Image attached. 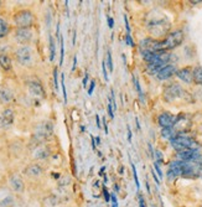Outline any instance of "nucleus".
I'll return each instance as SVG.
<instances>
[{"instance_id": "1a4fd4ad", "label": "nucleus", "mask_w": 202, "mask_h": 207, "mask_svg": "<svg viewBox=\"0 0 202 207\" xmlns=\"http://www.w3.org/2000/svg\"><path fill=\"white\" fill-rule=\"evenodd\" d=\"M175 118L176 117H173L172 114L164 112L157 117V123L161 128H172L175 124Z\"/></svg>"}, {"instance_id": "f8f14e48", "label": "nucleus", "mask_w": 202, "mask_h": 207, "mask_svg": "<svg viewBox=\"0 0 202 207\" xmlns=\"http://www.w3.org/2000/svg\"><path fill=\"white\" fill-rule=\"evenodd\" d=\"M27 88H29L30 94L33 95V97H36V98H42L45 95L43 88H42L41 83L37 82V81H30L27 83Z\"/></svg>"}, {"instance_id": "c85d7f7f", "label": "nucleus", "mask_w": 202, "mask_h": 207, "mask_svg": "<svg viewBox=\"0 0 202 207\" xmlns=\"http://www.w3.org/2000/svg\"><path fill=\"white\" fill-rule=\"evenodd\" d=\"M57 68H55V71H53V83H55V88H56V90L58 89V81H57Z\"/></svg>"}, {"instance_id": "c9c22d12", "label": "nucleus", "mask_w": 202, "mask_h": 207, "mask_svg": "<svg viewBox=\"0 0 202 207\" xmlns=\"http://www.w3.org/2000/svg\"><path fill=\"white\" fill-rule=\"evenodd\" d=\"M139 205H140V207H146L145 200H144V197H143L141 195H139Z\"/></svg>"}, {"instance_id": "ea45409f", "label": "nucleus", "mask_w": 202, "mask_h": 207, "mask_svg": "<svg viewBox=\"0 0 202 207\" xmlns=\"http://www.w3.org/2000/svg\"><path fill=\"white\" fill-rule=\"evenodd\" d=\"M151 174H152V177H154V180H155V182H156V183L159 185V183H160V180L157 178V176H156V174H155V171H154V170H151Z\"/></svg>"}, {"instance_id": "09e8293b", "label": "nucleus", "mask_w": 202, "mask_h": 207, "mask_svg": "<svg viewBox=\"0 0 202 207\" xmlns=\"http://www.w3.org/2000/svg\"><path fill=\"white\" fill-rule=\"evenodd\" d=\"M200 207H202V205H201V206H200Z\"/></svg>"}, {"instance_id": "bb28decb", "label": "nucleus", "mask_w": 202, "mask_h": 207, "mask_svg": "<svg viewBox=\"0 0 202 207\" xmlns=\"http://www.w3.org/2000/svg\"><path fill=\"white\" fill-rule=\"evenodd\" d=\"M59 42H61V57H59V64L63 63V55H64V45H63V37L59 36Z\"/></svg>"}, {"instance_id": "6ab92c4d", "label": "nucleus", "mask_w": 202, "mask_h": 207, "mask_svg": "<svg viewBox=\"0 0 202 207\" xmlns=\"http://www.w3.org/2000/svg\"><path fill=\"white\" fill-rule=\"evenodd\" d=\"M192 77L196 84L202 86V66H196L195 68H192Z\"/></svg>"}, {"instance_id": "a211bd4d", "label": "nucleus", "mask_w": 202, "mask_h": 207, "mask_svg": "<svg viewBox=\"0 0 202 207\" xmlns=\"http://www.w3.org/2000/svg\"><path fill=\"white\" fill-rule=\"evenodd\" d=\"M12 99V93L9 88L6 87H1L0 88V100L2 103H9Z\"/></svg>"}, {"instance_id": "f3484780", "label": "nucleus", "mask_w": 202, "mask_h": 207, "mask_svg": "<svg viewBox=\"0 0 202 207\" xmlns=\"http://www.w3.org/2000/svg\"><path fill=\"white\" fill-rule=\"evenodd\" d=\"M25 174L27 176H31V177H36V176H40L42 174V169L40 165L37 164H31L29 165L26 169H25Z\"/></svg>"}, {"instance_id": "58836bf2", "label": "nucleus", "mask_w": 202, "mask_h": 207, "mask_svg": "<svg viewBox=\"0 0 202 207\" xmlns=\"http://www.w3.org/2000/svg\"><path fill=\"white\" fill-rule=\"evenodd\" d=\"M126 43H128V45H130V46H133V45H134V42H133L131 37H130V33H128V32H126Z\"/></svg>"}, {"instance_id": "4be33fe9", "label": "nucleus", "mask_w": 202, "mask_h": 207, "mask_svg": "<svg viewBox=\"0 0 202 207\" xmlns=\"http://www.w3.org/2000/svg\"><path fill=\"white\" fill-rule=\"evenodd\" d=\"M7 32H9V25H7V22L4 19L0 17V38L4 37V36H6Z\"/></svg>"}, {"instance_id": "aec40b11", "label": "nucleus", "mask_w": 202, "mask_h": 207, "mask_svg": "<svg viewBox=\"0 0 202 207\" xmlns=\"http://www.w3.org/2000/svg\"><path fill=\"white\" fill-rule=\"evenodd\" d=\"M0 66L2 67V69L5 71H10L11 69V59L7 55H0Z\"/></svg>"}, {"instance_id": "473e14b6", "label": "nucleus", "mask_w": 202, "mask_h": 207, "mask_svg": "<svg viewBox=\"0 0 202 207\" xmlns=\"http://www.w3.org/2000/svg\"><path fill=\"white\" fill-rule=\"evenodd\" d=\"M108 114H109V117H110L112 119L114 118V110H113V105H112V103L108 104Z\"/></svg>"}, {"instance_id": "0eeeda50", "label": "nucleus", "mask_w": 202, "mask_h": 207, "mask_svg": "<svg viewBox=\"0 0 202 207\" xmlns=\"http://www.w3.org/2000/svg\"><path fill=\"white\" fill-rule=\"evenodd\" d=\"M15 56H16V59L20 64H24V66H27L31 63L32 61V52H31V48L29 46H21L16 50L15 52Z\"/></svg>"}, {"instance_id": "72a5a7b5", "label": "nucleus", "mask_w": 202, "mask_h": 207, "mask_svg": "<svg viewBox=\"0 0 202 207\" xmlns=\"http://www.w3.org/2000/svg\"><path fill=\"white\" fill-rule=\"evenodd\" d=\"M110 200H112V207H118L116 196H115V195H112V196H110Z\"/></svg>"}, {"instance_id": "a19ab883", "label": "nucleus", "mask_w": 202, "mask_h": 207, "mask_svg": "<svg viewBox=\"0 0 202 207\" xmlns=\"http://www.w3.org/2000/svg\"><path fill=\"white\" fill-rule=\"evenodd\" d=\"M103 128H104V130H105V134L108 133V125H107V120H105V117L103 118Z\"/></svg>"}, {"instance_id": "393cba45", "label": "nucleus", "mask_w": 202, "mask_h": 207, "mask_svg": "<svg viewBox=\"0 0 202 207\" xmlns=\"http://www.w3.org/2000/svg\"><path fill=\"white\" fill-rule=\"evenodd\" d=\"M61 86H62V93H63L64 103H67V92H66V86H64V74L61 76Z\"/></svg>"}, {"instance_id": "a18cd8bd", "label": "nucleus", "mask_w": 202, "mask_h": 207, "mask_svg": "<svg viewBox=\"0 0 202 207\" xmlns=\"http://www.w3.org/2000/svg\"><path fill=\"white\" fill-rule=\"evenodd\" d=\"M76 63H77V57L74 56V59H73V67H72V71L74 69V67H76Z\"/></svg>"}, {"instance_id": "39448f33", "label": "nucleus", "mask_w": 202, "mask_h": 207, "mask_svg": "<svg viewBox=\"0 0 202 207\" xmlns=\"http://www.w3.org/2000/svg\"><path fill=\"white\" fill-rule=\"evenodd\" d=\"M12 19H14V24L19 29L30 27L35 21V17H33V15L30 10H21L19 12H16Z\"/></svg>"}, {"instance_id": "de8ad7c7", "label": "nucleus", "mask_w": 202, "mask_h": 207, "mask_svg": "<svg viewBox=\"0 0 202 207\" xmlns=\"http://www.w3.org/2000/svg\"><path fill=\"white\" fill-rule=\"evenodd\" d=\"M0 5H1V1H0Z\"/></svg>"}, {"instance_id": "c756f323", "label": "nucleus", "mask_w": 202, "mask_h": 207, "mask_svg": "<svg viewBox=\"0 0 202 207\" xmlns=\"http://www.w3.org/2000/svg\"><path fill=\"white\" fill-rule=\"evenodd\" d=\"M154 167H155V170H156V172H157L159 177H160V178H162V171H161V169H160V166H159V164H157L156 161L154 162Z\"/></svg>"}, {"instance_id": "cd10ccee", "label": "nucleus", "mask_w": 202, "mask_h": 207, "mask_svg": "<svg viewBox=\"0 0 202 207\" xmlns=\"http://www.w3.org/2000/svg\"><path fill=\"white\" fill-rule=\"evenodd\" d=\"M107 63H108L109 71L112 72V71H113V59H112V53H110V51L107 52Z\"/></svg>"}, {"instance_id": "b1692460", "label": "nucleus", "mask_w": 202, "mask_h": 207, "mask_svg": "<svg viewBox=\"0 0 202 207\" xmlns=\"http://www.w3.org/2000/svg\"><path fill=\"white\" fill-rule=\"evenodd\" d=\"M134 86H135V88H136V90H138V94H139V97H140V99L144 102V97H143V92H141V87H140V84H139V81H138V78H135L134 77Z\"/></svg>"}, {"instance_id": "2f4dec72", "label": "nucleus", "mask_w": 202, "mask_h": 207, "mask_svg": "<svg viewBox=\"0 0 202 207\" xmlns=\"http://www.w3.org/2000/svg\"><path fill=\"white\" fill-rule=\"evenodd\" d=\"M103 196H104V198H105L107 202H110V195H109V192H108V190L105 187L103 188Z\"/></svg>"}, {"instance_id": "f704fd0d", "label": "nucleus", "mask_w": 202, "mask_h": 207, "mask_svg": "<svg viewBox=\"0 0 202 207\" xmlns=\"http://www.w3.org/2000/svg\"><path fill=\"white\" fill-rule=\"evenodd\" d=\"M94 86H95V81H90V86H89V88H88V94H89V95L93 93Z\"/></svg>"}, {"instance_id": "2eb2a0df", "label": "nucleus", "mask_w": 202, "mask_h": 207, "mask_svg": "<svg viewBox=\"0 0 202 207\" xmlns=\"http://www.w3.org/2000/svg\"><path fill=\"white\" fill-rule=\"evenodd\" d=\"M50 155V148L45 144H40L36 146V149L33 150V157L36 159H46Z\"/></svg>"}, {"instance_id": "49530a36", "label": "nucleus", "mask_w": 202, "mask_h": 207, "mask_svg": "<svg viewBox=\"0 0 202 207\" xmlns=\"http://www.w3.org/2000/svg\"><path fill=\"white\" fill-rule=\"evenodd\" d=\"M95 120H97V125L100 126V121H99V115H95Z\"/></svg>"}, {"instance_id": "6e6552de", "label": "nucleus", "mask_w": 202, "mask_h": 207, "mask_svg": "<svg viewBox=\"0 0 202 207\" xmlns=\"http://www.w3.org/2000/svg\"><path fill=\"white\" fill-rule=\"evenodd\" d=\"M182 174V160H173L169 164V169L166 176L169 181H175Z\"/></svg>"}, {"instance_id": "f257e3e1", "label": "nucleus", "mask_w": 202, "mask_h": 207, "mask_svg": "<svg viewBox=\"0 0 202 207\" xmlns=\"http://www.w3.org/2000/svg\"><path fill=\"white\" fill-rule=\"evenodd\" d=\"M147 30L154 37H162L170 30V21L166 17H159L147 22Z\"/></svg>"}, {"instance_id": "ddd939ff", "label": "nucleus", "mask_w": 202, "mask_h": 207, "mask_svg": "<svg viewBox=\"0 0 202 207\" xmlns=\"http://www.w3.org/2000/svg\"><path fill=\"white\" fill-rule=\"evenodd\" d=\"M176 72H177V69H176V67L173 66V64H166L157 74H156V77H157V79H160V81H165V79H169L170 77H172L173 74H176Z\"/></svg>"}, {"instance_id": "dca6fc26", "label": "nucleus", "mask_w": 202, "mask_h": 207, "mask_svg": "<svg viewBox=\"0 0 202 207\" xmlns=\"http://www.w3.org/2000/svg\"><path fill=\"white\" fill-rule=\"evenodd\" d=\"M9 182H10V186H11L15 191H17V192H22V191H24V187H25V186H24V181L21 180L20 176H17V175H11Z\"/></svg>"}, {"instance_id": "37998d69", "label": "nucleus", "mask_w": 202, "mask_h": 207, "mask_svg": "<svg viewBox=\"0 0 202 207\" xmlns=\"http://www.w3.org/2000/svg\"><path fill=\"white\" fill-rule=\"evenodd\" d=\"M87 81H88V73H86V77H84V79H83V87L87 86V83H88Z\"/></svg>"}, {"instance_id": "9b49d317", "label": "nucleus", "mask_w": 202, "mask_h": 207, "mask_svg": "<svg viewBox=\"0 0 202 207\" xmlns=\"http://www.w3.org/2000/svg\"><path fill=\"white\" fill-rule=\"evenodd\" d=\"M14 112L11 109L0 112V128H9L14 123Z\"/></svg>"}, {"instance_id": "7ed1b4c3", "label": "nucleus", "mask_w": 202, "mask_h": 207, "mask_svg": "<svg viewBox=\"0 0 202 207\" xmlns=\"http://www.w3.org/2000/svg\"><path fill=\"white\" fill-rule=\"evenodd\" d=\"M185 38V35L182 32V30H176L171 33H169L162 41H160V47H161V51H169V50H172L177 46H180L182 43Z\"/></svg>"}, {"instance_id": "a878e982", "label": "nucleus", "mask_w": 202, "mask_h": 207, "mask_svg": "<svg viewBox=\"0 0 202 207\" xmlns=\"http://www.w3.org/2000/svg\"><path fill=\"white\" fill-rule=\"evenodd\" d=\"M130 165H131V169H133V176H134V180H135V185H136V187H138V190H139L140 183H139V178H138V172H136L135 165H134L133 162H130Z\"/></svg>"}, {"instance_id": "20e7f679", "label": "nucleus", "mask_w": 202, "mask_h": 207, "mask_svg": "<svg viewBox=\"0 0 202 207\" xmlns=\"http://www.w3.org/2000/svg\"><path fill=\"white\" fill-rule=\"evenodd\" d=\"M53 133V125L50 120H45V121H41L36 129H35V133H33V140L37 145L42 144L46 139H48Z\"/></svg>"}, {"instance_id": "79ce46f5", "label": "nucleus", "mask_w": 202, "mask_h": 207, "mask_svg": "<svg viewBox=\"0 0 202 207\" xmlns=\"http://www.w3.org/2000/svg\"><path fill=\"white\" fill-rule=\"evenodd\" d=\"M128 141L130 143L131 141V130H130V126L128 125Z\"/></svg>"}, {"instance_id": "e433bc0d", "label": "nucleus", "mask_w": 202, "mask_h": 207, "mask_svg": "<svg viewBox=\"0 0 202 207\" xmlns=\"http://www.w3.org/2000/svg\"><path fill=\"white\" fill-rule=\"evenodd\" d=\"M155 154H156V156H157V161H156V162H157V164L161 162V161H162V155H161V152H160L159 150H155Z\"/></svg>"}, {"instance_id": "423d86ee", "label": "nucleus", "mask_w": 202, "mask_h": 207, "mask_svg": "<svg viewBox=\"0 0 202 207\" xmlns=\"http://www.w3.org/2000/svg\"><path fill=\"white\" fill-rule=\"evenodd\" d=\"M183 94V89L180 84L177 83H172L170 86H167L165 89H164V99L169 103L173 102L175 99L177 98H181Z\"/></svg>"}, {"instance_id": "4468645a", "label": "nucleus", "mask_w": 202, "mask_h": 207, "mask_svg": "<svg viewBox=\"0 0 202 207\" xmlns=\"http://www.w3.org/2000/svg\"><path fill=\"white\" fill-rule=\"evenodd\" d=\"M176 76L185 83H192L193 77H192V68L191 67H183L181 69H177Z\"/></svg>"}, {"instance_id": "c03bdc74", "label": "nucleus", "mask_w": 202, "mask_h": 207, "mask_svg": "<svg viewBox=\"0 0 202 207\" xmlns=\"http://www.w3.org/2000/svg\"><path fill=\"white\" fill-rule=\"evenodd\" d=\"M108 25H109V27H113V19L112 17H108Z\"/></svg>"}, {"instance_id": "7c9ffc66", "label": "nucleus", "mask_w": 202, "mask_h": 207, "mask_svg": "<svg viewBox=\"0 0 202 207\" xmlns=\"http://www.w3.org/2000/svg\"><path fill=\"white\" fill-rule=\"evenodd\" d=\"M102 69H103V76H104L105 81H108V72H107V68H105V59L102 62Z\"/></svg>"}, {"instance_id": "4c0bfd02", "label": "nucleus", "mask_w": 202, "mask_h": 207, "mask_svg": "<svg viewBox=\"0 0 202 207\" xmlns=\"http://www.w3.org/2000/svg\"><path fill=\"white\" fill-rule=\"evenodd\" d=\"M124 22H125V26H126V32L130 33V27H129V22H128V17H126V15H124Z\"/></svg>"}, {"instance_id": "9d476101", "label": "nucleus", "mask_w": 202, "mask_h": 207, "mask_svg": "<svg viewBox=\"0 0 202 207\" xmlns=\"http://www.w3.org/2000/svg\"><path fill=\"white\" fill-rule=\"evenodd\" d=\"M15 38L20 43H26L32 38V32L30 27H24V29H17L15 32Z\"/></svg>"}, {"instance_id": "412c9836", "label": "nucleus", "mask_w": 202, "mask_h": 207, "mask_svg": "<svg viewBox=\"0 0 202 207\" xmlns=\"http://www.w3.org/2000/svg\"><path fill=\"white\" fill-rule=\"evenodd\" d=\"M176 135V131L173 130V128H162L161 129V136L165 139H172Z\"/></svg>"}, {"instance_id": "5701e85b", "label": "nucleus", "mask_w": 202, "mask_h": 207, "mask_svg": "<svg viewBox=\"0 0 202 207\" xmlns=\"http://www.w3.org/2000/svg\"><path fill=\"white\" fill-rule=\"evenodd\" d=\"M55 52H56L55 41H53L52 36L50 35V59H51V61H53V58H55Z\"/></svg>"}, {"instance_id": "f03ea898", "label": "nucleus", "mask_w": 202, "mask_h": 207, "mask_svg": "<svg viewBox=\"0 0 202 207\" xmlns=\"http://www.w3.org/2000/svg\"><path fill=\"white\" fill-rule=\"evenodd\" d=\"M170 144L176 151H181L185 149H197V143L192 138L182 133H178L172 139H170Z\"/></svg>"}]
</instances>
